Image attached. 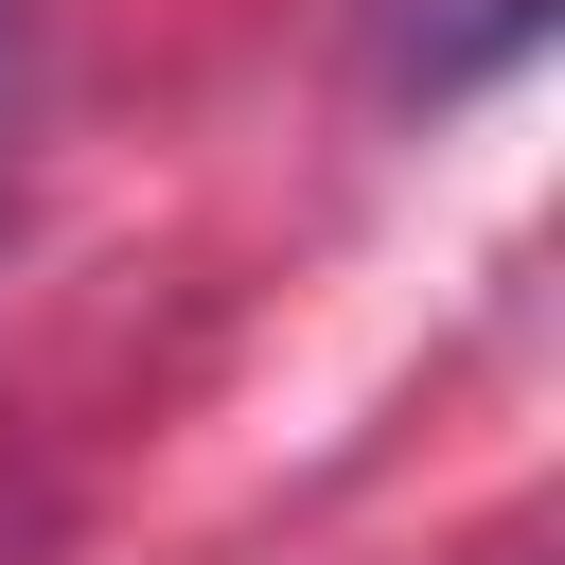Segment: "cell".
I'll return each mask as SVG.
<instances>
[{
  "mask_svg": "<svg viewBox=\"0 0 565 565\" xmlns=\"http://www.w3.org/2000/svg\"><path fill=\"white\" fill-rule=\"evenodd\" d=\"M547 18H565V0H388V88H406V106H459V88L530 71Z\"/></svg>",
  "mask_w": 565,
  "mask_h": 565,
  "instance_id": "cell-1",
  "label": "cell"
}]
</instances>
